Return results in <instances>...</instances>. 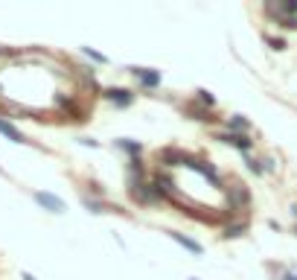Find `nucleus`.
<instances>
[{
    "mask_svg": "<svg viewBox=\"0 0 297 280\" xmlns=\"http://www.w3.org/2000/svg\"><path fill=\"white\" fill-rule=\"evenodd\" d=\"M198 99H201V102H207V105H213V96H210L207 91H198Z\"/></svg>",
    "mask_w": 297,
    "mask_h": 280,
    "instance_id": "9d476101",
    "label": "nucleus"
},
{
    "mask_svg": "<svg viewBox=\"0 0 297 280\" xmlns=\"http://www.w3.org/2000/svg\"><path fill=\"white\" fill-rule=\"evenodd\" d=\"M120 146H122V149H128V152H134V155L140 152V143H131V140H120Z\"/></svg>",
    "mask_w": 297,
    "mask_h": 280,
    "instance_id": "6e6552de",
    "label": "nucleus"
},
{
    "mask_svg": "<svg viewBox=\"0 0 297 280\" xmlns=\"http://www.w3.org/2000/svg\"><path fill=\"white\" fill-rule=\"evenodd\" d=\"M169 237H172L178 245H184L187 251H192V254H201V245H198L195 240H190V237H184V234H169Z\"/></svg>",
    "mask_w": 297,
    "mask_h": 280,
    "instance_id": "39448f33",
    "label": "nucleus"
},
{
    "mask_svg": "<svg viewBox=\"0 0 297 280\" xmlns=\"http://www.w3.org/2000/svg\"><path fill=\"white\" fill-rule=\"evenodd\" d=\"M219 140H225V143H230V146H236V149H242V152L251 149V140H248L245 134H222Z\"/></svg>",
    "mask_w": 297,
    "mask_h": 280,
    "instance_id": "7ed1b4c3",
    "label": "nucleus"
},
{
    "mask_svg": "<svg viewBox=\"0 0 297 280\" xmlns=\"http://www.w3.org/2000/svg\"><path fill=\"white\" fill-rule=\"evenodd\" d=\"M85 56H90L93 61H105V56H102V53H96V50H90V47H85Z\"/></svg>",
    "mask_w": 297,
    "mask_h": 280,
    "instance_id": "1a4fd4ad",
    "label": "nucleus"
},
{
    "mask_svg": "<svg viewBox=\"0 0 297 280\" xmlns=\"http://www.w3.org/2000/svg\"><path fill=\"white\" fill-rule=\"evenodd\" d=\"M131 73H134V76H137V79H140V82H143L146 88H155V85H160V73H157V70H146V67H134Z\"/></svg>",
    "mask_w": 297,
    "mask_h": 280,
    "instance_id": "f257e3e1",
    "label": "nucleus"
},
{
    "mask_svg": "<svg viewBox=\"0 0 297 280\" xmlns=\"http://www.w3.org/2000/svg\"><path fill=\"white\" fill-rule=\"evenodd\" d=\"M0 134H6V137H9V140H15V143H20V140H23V137H20V131H17L15 126H9L6 120H0Z\"/></svg>",
    "mask_w": 297,
    "mask_h": 280,
    "instance_id": "423d86ee",
    "label": "nucleus"
},
{
    "mask_svg": "<svg viewBox=\"0 0 297 280\" xmlns=\"http://www.w3.org/2000/svg\"><path fill=\"white\" fill-rule=\"evenodd\" d=\"M286 280H297V275H286Z\"/></svg>",
    "mask_w": 297,
    "mask_h": 280,
    "instance_id": "9b49d317",
    "label": "nucleus"
},
{
    "mask_svg": "<svg viewBox=\"0 0 297 280\" xmlns=\"http://www.w3.org/2000/svg\"><path fill=\"white\" fill-rule=\"evenodd\" d=\"M23 280H35V278H32V275H23Z\"/></svg>",
    "mask_w": 297,
    "mask_h": 280,
    "instance_id": "f8f14e48",
    "label": "nucleus"
},
{
    "mask_svg": "<svg viewBox=\"0 0 297 280\" xmlns=\"http://www.w3.org/2000/svg\"><path fill=\"white\" fill-rule=\"evenodd\" d=\"M230 129H239V131H245V129H248V120H245V117H233V120H230Z\"/></svg>",
    "mask_w": 297,
    "mask_h": 280,
    "instance_id": "0eeeda50",
    "label": "nucleus"
},
{
    "mask_svg": "<svg viewBox=\"0 0 297 280\" xmlns=\"http://www.w3.org/2000/svg\"><path fill=\"white\" fill-rule=\"evenodd\" d=\"M108 99L117 102V105H131V93L122 91V88H111V91H108Z\"/></svg>",
    "mask_w": 297,
    "mask_h": 280,
    "instance_id": "20e7f679",
    "label": "nucleus"
},
{
    "mask_svg": "<svg viewBox=\"0 0 297 280\" xmlns=\"http://www.w3.org/2000/svg\"><path fill=\"white\" fill-rule=\"evenodd\" d=\"M35 202H38V205H44V207H47V210H52V213H61V210H64L61 199H55V196H50V193H35Z\"/></svg>",
    "mask_w": 297,
    "mask_h": 280,
    "instance_id": "f03ea898",
    "label": "nucleus"
}]
</instances>
